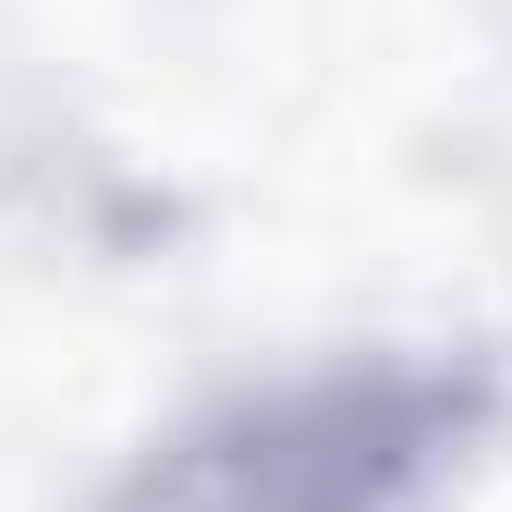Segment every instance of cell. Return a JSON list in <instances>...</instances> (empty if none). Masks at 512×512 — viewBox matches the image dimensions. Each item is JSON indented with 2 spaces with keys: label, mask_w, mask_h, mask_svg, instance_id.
<instances>
[{
  "label": "cell",
  "mask_w": 512,
  "mask_h": 512,
  "mask_svg": "<svg viewBox=\"0 0 512 512\" xmlns=\"http://www.w3.org/2000/svg\"><path fill=\"white\" fill-rule=\"evenodd\" d=\"M427 439V391L403 378H330V391L244 403L122 488V512H378Z\"/></svg>",
  "instance_id": "1"
}]
</instances>
